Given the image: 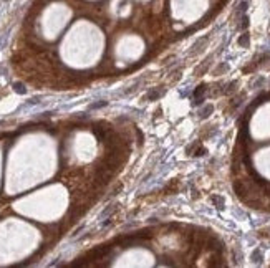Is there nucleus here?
Wrapping results in <instances>:
<instances>
[{
	"mask_svg": "<svg viewBox=\"0 0 270 268\" xmlns=\"http://www.w3.org/2000/svg\"><path fill=\"white\" fill-rule=\"evenodd\" d=\"M247 43H249V35L245 33V35H242V36H240V40H239V45H242V47H245Z\"/></svg>",
	"mask_w": 270,
	"mask_h": 268,
	"instance_id": "nucleus-1",
	"label": "nucleus"
},
{
	"mask_svg": "<svg viewBox=\"0 0 270 268\" xmlns=\"http://www.w3.org/2000/svg\"><path fill=\"white\" fill-rule=\"evenodd\" d=\"M15 89H17V91H20V93H25L23 86H20V85H15Z\"/></svg>",
	"mask_w": 270,
	"mask_h": 268,
	"instance_id": "nucleus-2",
	"label": "nucleus"
}]
</instances>
